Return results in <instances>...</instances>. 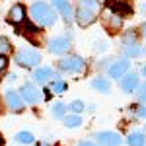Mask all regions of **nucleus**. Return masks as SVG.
<instances>
[{
    "label": "nucleus",
    "mask_w": 146,
    "mask_h": 146,
    "mask_svg": "<svg viewBox=\"0 0 146 146\" xmlns=\"http://www.w3.org/2000/svg\"><path fill=\"white\" fill-rule=\"evenodd\" d=\"M29 18L35 25L41 27H51L56 22V12L47 4V2H33L29 6Z\"/></svg>",
    "instance_id": "obj_1"
},
{
    "label": "nucleus",
    "mask_w": 146,
    "mask_h": 146,
    "mask_svg": "<svg viewBox=\"0 0 146 146\" xmlns=\"http://www.w3.org/2000/svg\"><path fill=\"white\" fill-rule=\"evenodd\" d=\"M14 62H16L18 66H23V68H35L41 62V53H39L37 49H31V47L20 49V51H16V55H14Z\"/></svg>",
    "instance_id": "obj_2"
},
{
    "label": "nucleus",
    "mask_w": 146,
    "mask_h": 146,
    "mask_svg": "<svg viewBox=\"0 0 146 146\" xmlns=\"http://www.w3.org/2000/svg\"><path fill=\"white\" fill-rule=\"evenodd\" d=\"M84 66H86V62L78 55H68L64 58H60V62H58V68L62 72H68V74H78L84 70Z\"/></svg>",
    "instance_id": "obj_3"
},
{
    "label": "nucleus",
    "mask_w": 146,
    "mask_h": 146,
    "mask_svg": "<svg viewBox=\"0 0 146 146\" xmlns=\"http://www.w3.org/2000/svg\"><path fill=\"white\" fill-rule=\"evenodd\" d=\"M101 22L105 25V29L109 31V33H115V31H119L121 27H123V18L119 16V14H115V12L107 10L103 12V16H101Z\"/></svg>",
    "instance_id": "obj_4"
},
{
    "label": "nucleus",
    "mask_w": 146,
    "mask_h": 146,
    "mask_svg": "<svg viewBox=\"0 0 146 146\" xmlns=\"http://www.w3.org/2000/svg\"><path fill=\"white\" fill-rule=\"evenodd\" d=\"M96 144L98 146H121L123 144V138L119 133H113V131H101L96 135Z\"/></svg>",
    "instance_id": "obj_5"
},
{
    "label": "nucleus",
    "mask_w": 146,
    "mask_h": 146,
    "mask_svg": "<svg viewBox=\"0 0 146 146\" xmlns=\"http://www.w3.org/2000/svg\"><path fill=\"white\" fill-rule=\"evenodd\" d=\"M131 62L127 58H119V60H113L111 64L107 66V76L109 78H123L125 74L129 72Z\"/></svg>",
    "instance_id": "obj_6"
},
{
    "label": "nucleus",
    "mask_w": 146,
    "mask_h": 146,
    "mask_svg": "<svg viewBox=\"0 0 146 146\" xmlns=\"http://www.w3.org/2000/svg\"><path fill=\"white\" fill-rule=\"evenodd\" d=\"M33 82H37L39 86L41 84H47V82H53V80H56V78H60L58 74H56L53 68H49V66H37L33 70Z\"/></svg>",
    "instance_id": "obj_7"
},
{
    "label": "nucleus",
    "mask_w": 146,
    "mask_h": 146,
    "mask_svg": "<svg viewBox=\"0 0 146 146\" xmlns=\"http://www.w3.org/2000/svg\"><path fill=\"white\" fill-rule=\"evenodd\" d=\"M68 47H70V39H68L66 35H58V37H53L51 41H49V53H53V55H64L68 51Z\"/></svg>",
    "instance_id": "obj_8"
},
{
    "label": "nucleus",
    "mask_w": 146,
    "mask_h": 146,
    "mask_svg": "<svg viewBox=\"0 0 146 146\" xmlns=\"http://www.w3.org/2000/svg\"><path fill=\"white\" fill-rule=\"evenodd\" d=\"M4 103H6V107H8L12 113H20L23 109L22 96H20L18 92H14V90H8L4 94Z\"/></svg>",
    "instance_id": "obj_9"
},
{
    "label": "nucleus",
    "mask_w": 146,
    "mask_h": 146,
    "mask_svg": "<svg viewBox=\"0 0 146 146\" xmlns=\"http://www.w3.org/2000/svg\"><path fill=\"white\" fill-rule=\"evenodd\" d=\"M107 10H111L115 14H119L121 18H125V16L133 14V6L127 0H107Z\"/></svg>",
    "instance_id": "obj_10"
},
{
    "label": "nucleus",
    "mask_w": 146,
    "mask_h": 146,
    "mask_svg": "<svg viewBox=\"0 0 146 146\" xmlns=\"http://www.w3.org/2000/svg\"><path fill=\"white\" fill-rule=\"evenodd\" d=\"M51 2H53V8L60 12V16L64 18L66 23H70L74 20V12H72V6H70L68 0H51Z\"/></svg>",
    "instance_id": "obj_11"
},
{
    "label": "nucleus",
    "mask_w": 146,
    "mask_h": 146,
    "mask_svg": "<svg viewBox=\"0 0 146 146\" xmlns=\"http://www.w3.org/2000/svg\"><path fill=\"white\" fill-rule=\"evenodd\" d=\"M22 100L25 101V103H29V105H35L37 101L41 100V96H39V90L35 88L33 84H23L22 86Z\"/></svg>",
    "instance_id": "obj_12"
},
{
    "label": "nucleus",
    "mask_w": 146,
    "mask_h": 146,
    "mask_svg": "<svg viewBox=\"0 0 146 146\" xmlns=\"http://www.w3.org/2000/svg\"><path fill=\"white\" fill-rule=\"evenodd\" d=\"M96 12H90V10H84V8H78L76 10V14H74V20L78 22L80 27H88V25H92V23L96 22Z\"/></svg>",
    "instance_id": "obj_13"
},
{
    "label": "nucleus",
    "mask_w": 146,
    "mask_h": 146,
    "mask_svg": "<svg viewBox=\"0 0 146 146\" xmlns=\"http://www.w3.org/2000/svg\"><path fill=\"white\" fill-rule=\"evenodd\" d=\"M136 88H138V74L131 72V74H125L121 78V90L125 94H133Z\"/></svg>",
    "instance_id": "obj_14"
},
{
    "label": "nucleus",
    "mask_w": 146,
    "mask_h": 146,
    "mask_svg": "<svg viewBox=\"0 0 146 146\" xmlns=\"http://www.w3.org/2000/svg\"><path fill=\"white\" fill-rule=\"evenodd\" d=\"M8 22L14 23V25L25 22V8H23L22 4H14L10 8V12H8Z\"/></svg>",
    "instance_id": "obj_15"
},
{
    "label": "nucleus",
    "mask_w": 146,
    "mask_h": 146,
    "mask_svg": "<svg viewBox=\"0 0 146 146\" xmlns=\"http://www.w3.org/2000/svg\"><path fill=\"white\" fill-rule=\"evenodd\" d=\"M123 55L127 58H136V56L144 55V47L138 45V41L136 43H125L123 45Z\"/></svg>",
    "instance_id": "obj_16"
},
{
    "label": "nucleus",
    "mask_w": 146,
    "mask_h": 146,
    "mask_svg": "<svg viewBox=\"0 0 146 146\" xmlns=\"http://www.w3.org/2000/svg\"><path fill=\"white\" fill-rule=\"evenodd\" d=\"M127 144L129 146H146V135L142 131H135L127 136Z\"/></svg>",
    "instance_id": "obj_17"
},
{
    "label": "nucleus",
    "mask_w": 146,
    "mask_h": 146,
    "mask_svg": "<svg viewBox=\"0 0 146 146\" xmlns=\"http://www.w3.org/2000/svg\"><path fill=\"white\" fill-rule=\"evenodd\" d=\"M92 88H94V90H98L100 94H109V90H111V84H109V80H107V78H101V76H98V78L92 80Z\"/></svg>",
    "instance_id": "obj_18"
},
{
    "label": "nucleus",
    "mask_w": 146,
    "mask_h": 146,
    "mask_svg": "<svg viewBox=\"0 0 146 146\" xmlns=\"http://www.w3.org/2000/svg\"><path fill=\"white\" fill-rule=\"evenodd\" d=\"M51 115H53L55 119H64V117H66V105H64L62 101L53 103V107H51Z\"/></svg>",
    "instance_id": "obj_19"
},
{
    "label": "nucleus",
    "mask_w": 146,
    "mask_h": 146,
    "mask_svg": "<svg viewBox=\"0 0 146 146\" xmlns=\"http://www.w3.org/2000/svg\"><path fill=\"white\" fill-rule=\"evenodd\" d=\"M33 135L31 133H27V131H20L18 135H16V142L18 144H23V146H31L33 144Z\"/></svg>",
    "instance_id": "obj_20"
},
{
    "label": "nucleus",
    "mask_w": 146,
    "mask_h": 146,
    "mask_svg": "<svg viewBox=\"0 0 146 146\" xmlns=\"http://www.w3.org/2000/svg\"><path fill=\"white\" fill-rule=\"evenodd\" d=\"M62 121H64V127H66V129H78L80 125H82L80 115H74V113H72V115H66Z\"/></svg>",
    "instance_id": "obj_21"
},
{
    "label": "nucleus",
    "mask_w": 146,
    "mask_h": 146,
    "mask_svg": "<svg viewBox=\"0 0 146 146\" xmlns=\"http://www.w3.org/2000/svg\"><path fill=\"white\" fill-rule=\"evenodd\" d=\"M23 35H25V37H29L33 43H37V41H39V29H35L33 23H27V25H25V31H23Z\"/></svg>",
    "instance_id": "obj_22"
},
{
    "label": "nucleus",
    "mask_w": 146,
    "mask_h": 146,
    "mask_svg": "<svg viewBox=\"0 0 146 146\" xmlns=\"http://www.w3.org/2000/svg\"><path fill=\"white\" fill-rule=\"evenodd\" d=\"M49 90L53 92V94H62V92L66 90V82L60 80V78H56V80L51 82V88H49Z\"/></svg>",
    "instance_id": "obj_23"
},
{
    "label": "nucleus",
    "mask_w": 146,
    "mask_h": 146,
    "mask_svg": "<svg viewBox=\"0 0 146 146\" xmlns=\"http://www.w3.org/2000/svg\"><path fill=\"white\" fill-rule=\"evenodd\" d=\"M78 8H84V10L96 12L98 8H100V2H98V0H80V2H78Z\"/></svg>",
    "instance_id": "obj_24"
},
{
    "label": "nucleus",
    "mask_w": 146,
    "mask_h": 146,
    "mask_svg": "<svg viewBox=\"0 0 146 146\" xmlns=\"http://www.w3.org/2000/svg\"><path fill=\"white\" fill-rule=\"evenodd\" d=\"M68 109L74 113V115H78V113H82L84 109H86V107H84V103H82L80 100H74L72 103H70V105H68Z\"/></svg>",
    "instance_id": "obj_25"
},
{
    "label": "nucleus",
    "mask_w": 146,
    "mask_h": 146,
    "mask_svg": "<svg viewBox=\"0 0 146 146\" xmlns=\"http://www.w3.org/2000/svg\"><path fill=\"white\" fill-rule=\"evenodd\" d=\"M12 51V45H10V41L6 39V37H0V55H8Z\"/></svg>",
    "instance_id": "obj_26"
},
{
    "label": "nucleus",
    "mask_w": 146,
    "mask_h": 146,
    "mask_svg": "<svg viewBox=\"0 0 146 146\" xmlns=\"http://www.w3.org/2000/svg\"><path fill=\"white\" fill-rule=\"evenodd\" d=\"M136 100L140 103H146V84H138L136 88Z\"/></svg>",
    "instance_id": "obj_27"
},
{
    "label": "nucleus",
    "mask_w": 146,
    "mask_h": 146,
    "mask_svg": "<svg viewBox=\"0 0 146 146\" xmlns=\"http://www.w3.org/2000/svg\"><path fill=\"white\" fill-rule=\"evenodd\" d=\"M105 49H107V43H105V41H98V43H96V49H94V51H96V53H103Z\"/></svg>",
    "instance_id": "obj_28"
},
{
    "label": "nucleus",
    "mask_w": 146,
    "mask_h": 146,
    "mask_svg": "<svg viewBox=\"0 0 146 146\" xmlns=\"http://www.w3.org/2000/svg\"><path fill=\"white\" fill-rule=\"evenodd\" d=\"M6 66H8V58H6L4 55H0V72H2Z\"/></svg>",
    "instance_id": "obj_29"
},
{
    "label": "nucleus",
    "mask_w": 146,
    "mask_h": 146,
    "mask_svg": "<svg viewBox=\"0 0 146 146\" xmlns=\"http://www.w3.org/2000/svg\"><path fill=\"white\" fill-rule=\"evenodd\" d=\"M138 117H142V119H146V105H142V107H138Z\"/></svg>",
    "instance_id": "obj_30"
},
{
    "label": "nucleus",
    "mask_w": 146,
    "mask_h": 146,
    "mask_svg": "<svg viewBox=\"0 0 146 146\" xmlns=\"http://www.w3.org/2000/svg\"><path fill=\"white\" fill-rule=\"evenodd\" d=\"M76 146H98L96 142H92V140H82V142H78Z\"/></svg>",
    "instance_id": "obj_31"
},
{
    "label": "nucleus",
    "mask_w": 146,
    "mask_h": 146,
    "mask_svg": "<svg viewBox=\"0 0 146 146\" xmlns=\"http://www.w3.org/2000/svg\"><path fill=\"white\" fill-rule=\"evenodd\" d=\"M140 35H142V37H146V23H142V25H140Z\"/></svg>",
    "instance_id": "obj_32"
},
{
    "label": "nucleus",
    "mask_w": 146,
    "mask_h": 146,
    "mask_svg": "<svg viewBox=\"0 0 146 146\" xmlns=\"http://www.w3.org/2000/svg\"><path fill=\"white\" fill-rule=\"evenodd\" d=\"M140 10H142V12L146 14V4H142V6H140Z\"/></svg>",
    "instance_id": "obj_33"
},
{
    "label": "nucleus",
    "mask_w": 146,
    "mask_h": 146,
    "mask_svg": "<svg viewBox=\"0 0 146 146\" xmlns=\"http://www.w3.org/2000/svg\"><path fill=\"white\" fill-rule=\"evenodd\" d=\"M142 74H144V78H146V64L142 66Z\"/></svg>",
    "instance_id": "obj_34"
},
{
    "label": "nucleus",
    "mask_w": 146,
    "mask_h": 146,
    "mask_svg": "<svg viewBox=\"0 0 146 146\" xmlns=\"http://www.w3.org/2000/svg\"><path fill=\"white\" fill-rule=\"evenodd\" d=\"M2 144H4V140H2V136H0V146H2Z\"/></svg>",
    "instance_id": "obj_35"
},
{
    "label": "nucleus",
    "mask_w": 146,
    "mask_h": 146,
    "mask_svg": "<svg viewBox=\"0 0 146 146\" xmlns=\"http://www.w3.org/2000/svg\"><path fill=\"white\" fill-rule=\"evenodd\" d=\"M144 135H146V127H144Z\"/></svg>",
    "instance_id": "obj_36"
}]
</instances>
